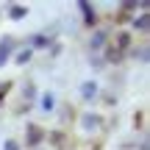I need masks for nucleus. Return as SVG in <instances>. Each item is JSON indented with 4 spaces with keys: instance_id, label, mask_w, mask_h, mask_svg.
<instances>
[{
    "instance_id": "nucleus-10",
    "label": "nucleus",
    "mask_w": 150,
    "mask_h": 150,
    "mask_svg": "<svg viewBox=\"0 0 150 150\" xmlns=\"http://www.w3.org/2000/svg\"><path fill=\"white\" fill-rule=\"evenodd\" d=\"M31 45H33V47H47V45H50V36H45V33H36V36L31 39Z\"/></svg>"
},
{
    "instance_id": "nucleus-6",
    "label": "nucleus",
    "mask_w": 150,
    "mask_h": 150,
    "mask_svg": "<svg viewBox=\"0 0 150 150\" xmlns=\"http://www.w3.org/2000/svg\"><path fill=\"white\" fill-rule=\"evenodd\" d=\"M134 28H136L139 33H147V31H150V14H147V11H142V14L134 20Z\"/></svg>"
},
{
    "instance_id": "nucleus-14",
    "label": "nucleus",
    "mask_w": 150,
    "mask_h": 150,
    "mask_svg": "<svg viewBox=\"0 0 150 150\" xmlns=\"http://www.w3.org/2000/svg\"><path fill=\"white\" fill-rule=\"evenodd\" d=\"M147 53H150L147 47H139V50H134V59H139V61H147Z\"/></svg>"
},
{
    "instance_id": "nucleus-3",
    "label": "nucleus",
    "mask_w": 150,
    "mask_h": 150,
    "mask_svg": "<svg viewBox=\"0 0 150 150\" xmlns=\"http://www.w3.org/2000/svg\"><path fill=\"white\" fill-rule=\"evenodd\" d=\"M78 8L83 11V20H86V25H95V20H97V11H95V6H92V3H86V0H78Z\"/></svg>"
},
{
    "instance_id": "nucleus-15",
    "label": "nucleus",
    "mask_w": 150,
    "mask_h": 150,
    "mask_svg": "<svg viewBox=\"0 0 150 150\" xmlns=\"http://www.w3.org/2000/svg\"><path fill=\"white\" fill-rule=\"evenodd\" d=\"M11 89V83H0V103H3V97H6V92Z\"/></svg>"
},
{
    "instance_id": "nucleus-8",
    "label": "nucleus",
    "mask_w": 150,
    "mask_h": 150,
    "mask_svg": "<svg viewBox=\"0 0 150 150\" xmlns=\"http://www.w3.org/2000/svg\"><path fill=\"white\" fill-rule=\"evenodd\" d=\"M128 45H131V33L120 31V33H117V50H120V53H122V50L128 47Z\"/></svg>"
},
{
    "instance_id": "nucleus-7",
    "label": "nucleus",
    "mask_w": 150,
    "mask_h": 150,
    "mask_svg": "<svg viewBox=\"0 0 150 150\" xmlns=\"http://www.w3.org/2000/svg\"><path fill=\"white\" fill-rule=\"evenodd\" d=\"M25 14H28V6H20V3H17V6H11V8H8V17H11V20H22Z\"/></svg>"
},
{
    "instance_id": "nucleus-13",
    "label": "nucleus",
    "mask_w": 150,
    "mask_h": 150,
    "mask_svg": "<svg viewBox=\"0 0 150 150\" xmlns=\"http://www.w3.org/2000/svg\"><path fill=\"white\" fill-rule=\"evenodd\" d=\"M120 59H122V53H120L117 47H108L106 50V61H120Z\"/></svg>"
},
{
    "instance_id": "nucleus-1",
    "label": "nucleus",
    "mask_w": 150,
    "mask_h": 150,
    "mask_svg": "<svg viewBox=\"0 0 150 150\" xmlns=\"http://www.w3.org/2000/svg\"><path fill=\"white\" fill-rule=\"evenodd\" d=\"M25 134H28V139H25V145H28V147H36V145H42V139H45V131L39 128V125H33V122L25 128Z\"/></svg>"
},
{
    "instance_id": "nucleus-16",
    "label": "nucleus",
    "mask_w": 150,
    "mask_h": 150,
    "mask_svg": "<svg viewBox=\"0 0 150 150\" xmlns=\"http://www.w3.org/2000/svg\"><path fill=\"white\" fill-rule=\"evenodd\" d=\"M6 150H20V145H17L14 139H8V142H6Z\"/></svg>"
},
{
    "instance_id": "nucleus-4",
    "label": "nucleus",
    "mask_w": 150,
    "mask_h": 150,
    "mask_svg": "<svg viewBox=\"0 0 150 150\" xmlns=\"http://www.w3.org/2000/svg\"><path fill=\"white\" fill-rule=\"evenodd\" d=\"M100 114H83V117H81V128L83 131H95V128H100Z\"/></svg>"
},
{
    "instance_id": "nucleus-11",
    "label": "nucleus",
    "mask_w": 150,
    "mask_h": 150,
    "mask_svg": "<svg viewBox=\"0 0 150 150\" xmlns=\"http://www.w3.org/2000/svg\"><path fill=\"white\" fill-rule=\"evenodd\" d=\"M39 106H42L45 111H53V106H56V97L47 92V95H42V103H39Z\"/></svg>"
},
{
    "instance_id": "nucleus-2",
    "label": "nucleus",
    "mask_w": 150,
    "mask_h": 150,
    "mask_svg": "<svg viewBox=\"0 0 150 150\" xmlns=\"http://www.w3.org/2000/svg\"><path fill=\"white\" fill-rule=\"evenodd\" d=\"M11 50H14V39H11V36H3V39H0V67L8 61Z\"/></svg>"
},
{
    "instance_id": "nucleus-5",
    "label": "nucleus",
    "mask_w": 150,
    "mask_h": 150,
    "mask_svg": "<svg viewBox=\"0 0 150 150\" xmlns=\"http://www.w3.org/2000/svg\"><path fill=\"white\" fill-rule=\"evenodd\" d=\"M81 97H83V100H95L97 97V83L95 81H83V83H81Z\"/></svg>"
},
{
    "instance_id": "nucleus-9",
    "label": "nucleus",
    "mask_w": 150,
    "mask_h": 150,
    "mask_svg": "<svg viewBox=\"0 0 150 150\" xmlns=\"http://www.w3.org/2000/svg\"><path fill=\"white\" fill-rule=\"evenodd\" d=\"M103 45H106V31H97L95 36H92V50L103 47Z\"/></svg>"
},
{
    "instance_id": "nucleus-12",
    "label": "nucleus",
    "mask_w": 150,
    "mask_h": 150,
    "mask_svg": "<svg viewBox=\"0 0 150 150\" xmlns=\"http://www.w3.org/2000/svg\"><path fill=\"white\" fill-rule=\"evenodd\" d=\"M31 56H33V50L31 47H25V50H20V56H17V64H25V61H31Z\"/></svg>"
}]
</instances>
